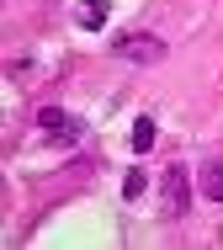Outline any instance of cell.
I'll use <instances>...</instances> for the list:
<instances>
[{
  "mask_svg": "<svg viewBox=\"0 0 223 250\" xmlns=\"http://www.w3.org/2000/svg\"><path fill=\"white\" fill-rule=\"evenodd\" d=\"M37 128H43V139H54V144H80L85 117H74V112H64V106H37Z\"/></svg>",
  "mask_w": 223,
  "mask_h": 250,
  "instance_id": "6da1fadb",
  "label": "cell"
},
{
  "mask_svg": "<svg viewBox=\"0 0 223 250\" xmlns=\"http://www.w3.org/2000/svg\"><path fill=\"white\" fill-rule=\"evenodd\" d=\"M160 197H165V213H170V218L191 213V181H186V165H165V181H160Z\"/></svg>",
  "mask_w": 223,
  "mask_h": 250,
  "instance_id": "7a4b0ae2",
  "label": "cell"
},
{
  "mask_svg": "<svg viewBox=\"0 0 223 250\" xmlns=\"http://www.w3.org/2000/svg\"><path fill=\"white\" fill-rule=\"evenodd\" d=\"M165 53V43L160 38H149V32H133V38H122L117 43V59H133V64H154Z\"/></svg>",
  "mask_w": 223,
  "mask_h": 250,
  "instance_id": "3957f363",
  "label": "cell"
},
{
  "mask_svg": "<svg viewBox=\"0 0 223 250\" xmlns=\"http://www.w3.org/2000/svg\"><path fill=\"white\" fill-rule=\"evenodd\" d=\"M107 0H80V11H74V16H80V27H85V32H101V27H107Z\"/></svg>",
  "mask_w": 223,
  "mask_h": 250,
  "instance_id": "277c9868",
  "label": "cell"
},
{
  "mask_svg": "<svg viewBox=\"0 0 223 250\" xmlns=\"http://www.w3.org/2000/svg\"><path fill=\"white\" fill-rule=\"evenodd\" d=\"M154 139H160L154 117H138V123H133V149H138V154H149V149H154Z\"/></svg>",
  "mask_w": 223,
  "mask_h": 250,
  "instance_id": "5b68a950",
  "label": "cell"
},
{
  "mask_svg": "<svg viewBox=\"0 0 223 250\" xmlns=\"http://www.w3.org/2000/svg\"><path fill=\"white\" fill-rule=\"evenodd\" d=\"M202 197H207V202H223V165H218V160L202 170Z\"/></svg>",
  "mask_w": 223,
  "mask_h": 250,
  "instance_id": "8992f818",
  "label": "cell"
},
{
  "mask_svg": "<svg viewBox=\"0 0 223 250\" xmlns=\"http://www.w3.org/2000/svg\"><path fill=\"white\" fill-rule=\"evenodd\" d=\"M144 187H149L144 170H128V176H122V197H144Z\"/></svg>",
  "mask_w": 223,
  "mask_h": 250,
  "instance_id": "52a82bcc",
  "label": "cell"
}]
</instances>
